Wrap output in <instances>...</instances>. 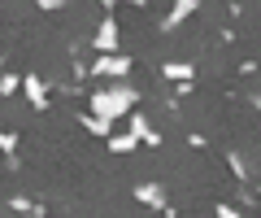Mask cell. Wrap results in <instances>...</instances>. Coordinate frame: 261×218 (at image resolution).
Here are the masks:
<instances>
[{
	"instance_id": "1",
	"label": "cell",
	"mask_w": 261,
	"mask_h": 218,
	"mask_svg": "<svg viewBox=\"0 0 261 218\" xmlns=\"http://www.w3.org/2000/svg\"><path fill=\"white\" fill-rule=\"evenodd\" d=\"M27 87H31V101L44 105V87H39V79H27Z\"/></svg>"
},
{
	"instance_id": "2",
	"label": "cell",
	"mask_w": 261,
	"mask_h": 218,
	"mask_svg": "<svg viewBox=\"0 0 261 218\" xmlns=\"http://www.w3.org/2000/svg\"><path fill=\"white\" fill-rule=\"evenodd\" d=\"M140 201H148V205H161V197H157V188H140Z\"/></svg>"
},
{
	"instance_id": "3",
	"label": "cell",
	"mask_w": 261,
	"mask_h": 218,
	"mask_svg": "<svg viewBox=\"0 0 261 218\" xmlns=\"http://www.w3.org/2000/svg\"><path fill=\"white\" fill-rule=\"evenodd\" d=\"M218 218H235V209L231 205H218Z\"/></svg>"
}]
</instances>
